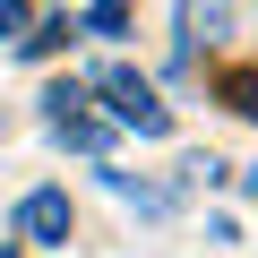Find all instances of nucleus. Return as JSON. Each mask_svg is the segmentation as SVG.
Wrapping results in <instances>:
<instances>
[{"mask_svg": "<svg viewBox=\"0 0 258 258\" xmlns=\"http://www.w3.org/2000/svg\"><path fill=\"white\" fill-rule=\"evenodd\" d=\"M26 35V0H0V43H18Z\"/></svg>", "mask_w": 258, "mask_h": 258, "instance_id": "7", "label": "nucleus"}, {"mask_svg": "<svg viewBox=\"0 0 258 258\" xmlns=\"http://www.w3.org/2000/svg\"><path fill=\"white\" fill-rule=\"evenodd\" d=\"M0 258H9V249H0Z\"/></svg>", "mask_w": 258, "mask_h": 258, "instance_id": "9", "label": "nucleus"}, {"mask_svg": "<svg viewBox=\"0 0 258 258\" xmlns=\"http://www.w3.org/2000/svg\"><path fill=\"white\" fill-rule=\"evenodd\" d=\"M86 86L112 103V129H138V138H172V103H164V95H155L138 69H129V60H103Z\"/></svg>", "mask_w": 258, "mask_h": 258, "instance_id": "1", "label": "nucleus"}, {"mask_svg": "<svg viewBox=\"0 0 258 258\" xmlns=\"http://www.w3.org/2000/svg\"><path fill=\"white\" fill-rule=\"evenodd\" d=\"M241 189H249V198H258V172H241Z\"/></svg>", "mask_w": 258, "mask_h": 258, "instance_id": "8", "label": "nucleus"}, {"mask_svg": "<svg viewBox=\"0 0 258 258\" xmlns=\"http://www.w3.org/2000/svg\"><path fill=\"white\" fill-rule=\"evenodd\" d=\"M224 35H232V0H172V43H181V60L215 52Z\"/></svg>", "mask_w": 258, "mask_h": 258, "instance_id": "2", "label": "nucleus"}, {"mask_svg": "<svg viewBox=\"0 0 258 258\" xmlns=\"http://www.w3.org/2000/svg\"><path fill=\"white\" fill-rule=\"evenodd\" d=\"M9 224H18V241H43V249H69V224H78V215H69V189H26Z\"/></svg>", "mask_w": 258, "mask_h": 258, "instance_id": "3", "label": "nucleus"}, {"mask_svg": "<svg viewBox=\"0 0 258 258\" xmlns=\"http://www.w3.org/2000/svg\"><path fill=\"white\" fill-rule=\"evenodd\" d=\"M43 129H52L60 147H78V155H103V147H112V120H95L86 103H78V112H52Z\"/></svg>", "mask_w": 258, "mask_h": 258, "instance_id": "4", "label": "nucleus"}, {"mask_svg": "<svg viewBox=\"0 0 258 258\" xmlns=\"http://www.w3.org/2000/svg\"><path fill=\"white\" fill-rule=\"evenodd\" d=\"M78 35H129V0H86Z\"/></svg>", "mask_w": 258, "mask_h": 258, "instance_id": "6", "label": "nucleus"}, {"mask_svg": "<svg viewBox=\"0 0 258 258\" xmlns=\"http://www.w3.org/2000/svg\"><path fill=\"white\" fill-rule=\"evenodd\" d=\"M69 35H78L69 18H43V26H26V35H18V52H26V60H52V52H60Z\"/></svg>", "mask_w": 258, "mask_h": 258, "instance_id": "5", "label": "nucleus"}]
</instances>
